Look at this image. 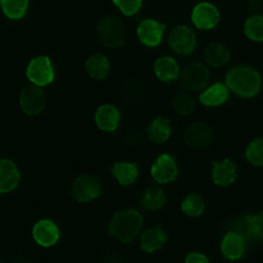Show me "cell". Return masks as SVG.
Masks as SVG:
<instances>
[{"instance_id":"obj_19","label":"cell","mask_w":263,"mask_h":263,"mask_svg":"<svg viewBox=\"0 0 263 263\" xmlns=\"http://www.w3.org/2000/svg\"><path fill=\"white\" fill-rule=\"evenodd\" d=\"M21 181V171L11 158H0V195L16 192Z\"/></svg>"},{"instance_id":"obj_29","label":"cell","mask_w":263,"mask_h":263,"mask_svg":"<svg viewBox=\"0 0 263 263\" xmlns=\"http://www.w3.org/2000/svg\"><path fill=\"white\" fill-rule=\"evenodd\" d=\"M244 35L248 37L251 42H263V12H253L251 16H248V20L244 21Z\"/></svg>"},{"instance_id":"obj_2","label":"cell","mask_w":263,"mask_h":263,"mask_svg":"<svg viewBox=\"0 0 263 263\" xmlns=\"http://www.w3.org/2000/svg\"><path fill=\"white\" fill-rule=\"evenodd\" d=\"M224 83L230 88L233 95H239L242 99L256 97L263 88V76L253 65H237L228 69L224 74Z\"/></svg>"},{"instance_id":"obj_25","label":"cell","mask_w":263,"mask_h":263,"mask_svg":"<svg viewBox=\"0 0 263 263\" xmlns=\"http://www.w3.org/2000/svg\"><path fill=\"white\" fill-rule=\"evenodd\" d=\"M179 211L186 216V218H192V219L202 218L207 211V202L202 195L188 193L179 200Z\"/></svg>"},{"instance_id":"obj_27","label":"cell","mask_w":263,"mask_h":263,"mask_svg":"<svg viewBox=\"0 0 263 263\" xmlns=\"http://www.w3.org/2000/svg\"><path fill=\"white\" fill-rule=\"evenodd\" d=\"M182 86L186 91H200L205 83V70L198 63H192L188 69L182 70Z\"/></svg>"},{"instance_id":"obj_26","label":"cell","mask_w":263,"mask_h":263,"mask_svg":"<svg viewBox=\"0 0 263 263\" xmlns=\"http://www.w3.org/2000/svg\"><path fill=\"white\" fill-rule=\"evenodd\" d=\"M32 0H0V12L9 21H21L30 12Z\"/></svg>"},{"instance_id":"obj_30","label":"cell","mask_w":263,"mask_h":263,"mask_svg":"<svg viewBox=\"0 0 263 263\" xmlns=\"http://www.w3.org/2000/svg\"><path fill=\"white\" fill-rule=\"evenodd\" d=\"M239 228L246 235L248 240L253 242H260V223H258V213H246L239 219Z\"/></svg>"},{"instance_id":"obj_31","label":"cell","mask_w":263,"mask_h":263,"mask_svg":"<svg viewBox=\"0 0 263 263\" xmlns=\"http://www.w3.org/2000/svg\"><path fill=\"white\" fill-rule=\"evenodd\" d=\"M112 6L126 18H134L142 11L144 0H111Z\"/></svg>"},{"instance_id":"obj_5","label":"cell","mask_w":263,"mask_h":263,"mask_svg":"<svg viewBox=\"0 0 263 263\" xmlns=\"http://www.w3.org/2000/svg\"><path fill=\"white\" fill-rule=\"evenodd\" d=\"M104 186L102 181L93 174H81L70 184V197L78 203H91L102 197Z\"/></svg>"},{"instance_id":"obj_16","label":"cell","mask_w":263,"mask_h":263,"mask_svg":"<svg viewBox=\"0 0 263 263\" xmlns=\"http://www.w3.org/2000/svg\"><path fill=\"white\" fill-rule=\"evenodd\" d=\"M168 244V232L163 227H151L144 228V232L139 237V249L146 254H155L165 249Z\"/></svg>"},{"instance_id":"obj_18","label":"cell","mask_w":263,"mask_h":263,"mask_svg":"<svg viewBox=\"0 0 263 263\" xmlns=\"http://www.w3.org/2000/svg\"><path fill=\"white\" fill-rule=\"evenodd\" d=\"M139 203L146 213L156 214L160 211H163L168 203V195L165 193V190L160 184H153V186H146V188L141 192V197H139Z\"/></svg>"},{"instance_id":"obj_10","label":"cell","mask_w":263,"mask_h":263,"mask_svg":"<svg viewBox=\"0 0 263 263\" xmlns=\"http://www.w3.org/2000/svg\"><path fill=\"white\" fill-rule=\"evenodd\" d=\"M219 249L227 261H240L248 253V239L239 228H230L223 233Z\"/></svg>"},{"instance_id":"obj_21","label":"cell","mask_w":263,"mask_h":263,"mask_svg":"<svg viewBox=\"0 0 263 263\" xmlns=\"http://www.w3.org/2000/svg\"><path fill=\"white\" fill-rule=\"evenodd\" d=\"M232 60V51L223 42H213L203 51V63L209 69H223Z\"/></svg>"},{"instance_id":"obj_12","label":"cell","mask_w":263,"mask_h":263,"mask_svg":"<svg viewBox=\"0 0 263 263\" xmlns=\"http://www.w3.org/2000/svg\"><path fill=\"white\" fill-rule=\"evenodd\" d=\"M62 239V230L57 224V221L49 218H41L33 223L32 227V240L39 248L51 249L54 248Z\"/></svg>"},{"instance_id":"obj_33","label":"cell","mask_w":263,"mask_h":263,"mask_svg":"<svg viewBox=\"0 0 263 263\" xmlns=\"http://www.w3.org/2000/svg\"><path fill=\"white\" fill-rule=\"evenodd\" d=\"M182 261H186V263H207V261H211V256L205 251H202V249H192V251H188L184 256H182Z\"/></svg>"},{"instance_id":"obj_9","label":"cell","mask_w":263,"mask_h":263,"mask_svg":"<svg viewBox=\"0 0 263 263\" xmlns=\"http://www.w3.org/2000/svg\"><path fill=\"white\" fill-rule=\"evenodd\" d=\"M190 20L193 23V28L198 32H211L219 23V9L211 0H202L195 4L190 12Z\"/></svg>"},{"instance_id":"obj_7","label":"cell","mask_w":263,"mask_h":263,"mask_svg":"<svg viewBox=\"0 0 263 263\" xmlns=\"http://www.w3.org/2000/svg\"><path fill=\"white\" fill-rule=\"evenodd\" d=\"M149 174L155 184H160V186L172 184V182H176L177 177H179V163H177V160L174 158L172 155L162 153V155H158L153 160Z\"/></svg>"},{"instance_id":"obj_3","label":"cell","mask_w":263,"mask_h":263,"mask_svg":"<svg viewBox=\"0 0 263 263\" xmlns=\"http://www.w3.org/2000/svg\"><path fill=\"white\" fill-rule=\"evenodd\" d=\"M25 78L37 90H44V88L51 86L57 81V69H54L53 60L46 54L33 57L25 67Z\"/></svg>"},{"instance_id":"obj_15","label":"cell","mask_w":263,"mask_h":263,"mask_svg":"<svg viewBox=\"0 0 263 263\" xmlns=\"http://www.w3.org/2000/svg\"><path fill=\"white\" fill-rule=\"evenodd\" d=\"M153 74H155V78L158 79L160 83L172 84L181 79L182 67L176 57L163 54V57L156 58L155 63H153Z\"/></svg>"},{"instance_id":"obj_8","label":"cell","mask_w":263,"mask_h":263,"mask_svg":"<svg viewBox=\"0 0 263 263\" xmlns=\"http://www.w3.org/2000/svg\"><path fill=\"white\" fill-rule=\"evenodd\" d=\"M216 137V130L211 123H207L205 120H197L192 121L184 130V141L190 147L198 151L209 149L214 142Z\"/></svg>"},{"instance_id":"obj_11","label":"cell","mask_w":263,"mask_h":263,"mask_svg":"<svg viewBox=\"0 0 263 263\" xmlns=\"http://www.w3.org/2000/svg\"><path fill=\"white\" fill-rule=\"evenodd\" d=\"M93 123L104 134H114V132L120 130L123 123V114L116 104L104 102L93 111Z\"/></svg>"},{"instance_id":"obj_32","label":"cell","mask_w":263,"mask_h":263,"mask_svg":"<svg viewBox=\"0 0 263 263\" xmlns=\"http://www.w3.org/2000/svg\"><path fill=\"white\" fill-rule=\"evenodd\" d=\"M193 105L195 102L192 99V95L190 93H182L174 102V111L179 114V116H188V114L193 112Z\"/></svg>"},{"instance_id":"obj_28","label":"cell","mask_w":263,"mask_h":263,"mask_svg":"<svg viewBox=\"0 0 263 263\" xmlns=\"http://www.w3.org/2000/svg\"><path fill=\"white\" fill-rule=\"evenodd\" d=\"M244 160L254 168H263V135H256L246 144Z\"/></svg>"},{"instance_id":"obj_22","label":"cell","mask_w":263,"mask_h":263,"mask_svg":"<svg viewBox=\"0 0 263 263\" xmlns=\"http://www.w3.org/2000/svg\"><path fill=\"white\" fill-rule=\"evenodd\" d=\"M146 137L147 141L156 144V146H163L171 141L172 137V126L165 118H151L146 125Z\"/></svg>"},{"instance_id":"obj_20","label":"cell","mask_w":263,"mask_h":263,"mask_svg":"<svg viewBox=\"0 0 263 263\" xmlns=\"http://www.w3.org/2000/svg\"><path fill=\"white\" fill-rule=\"evenodd\" d=\"M111 176L121 188H130L139 179V165L134 160H118L111 167Z\"/></svg>"},{"instance_id":"obj_34","label":"cell","mask_w":263,"mask_h":263,"mask_svg":"<svg viewBox=\"0 0 263 263\" xmlns=\"http://www.w3.org/2000/svg\"><path fill=\"white\" fill-rule=\"evenodd\" d=\"M258 223H260V242H263V209L258 213Z\"/></svg>"},{"instance_id":"obj_17","label":"cell","mask_w":263,"mask_h":263,"mask_svg":"<svg viewBox=\"0 0 263 263\" xmlns=\"http://www.w3.org/2000/svg\"><path fill=\"white\" fill-rule=\"evenodd\" d=\"M163 25L155 18H146L137 27V39L146 48H158L163 42Z\"/></svg>"},{"instance_id":"obj_23","label":"cell","mask_w":263,"mask_h":263,"mask_svg":"<svg viewBox=\"0 0 263 263\" xmlns=\"http://www.w3.org/2000/svg\"><path fill=\"white\" fill-rule=\"evenodd\" d=\"M18 105H20V109H21V112H23V114L35 118V116H39V114L44 112L46 99L42 97V93L37 91V88H35V90H27V91H23L20 95Z\"/></svg>"},{"instance_id":"obj_6","label":"cell","mask_w":263,"mask_h":263,"mask_svg":"<svg viewBox=\"0 0 263 263\" xmlns=\"http://www.w3.org/2000/svg\"><path fill=\"white\" fill-rule=\"evenodd\" d=\"M168 48L177 57H190L198 48L197 30L188 25H177L168 32Z\"/></svg>"},{"instance_id":"obj_4","label":"cell","mask_w":263,"mask_h":263,"mask_svg":"<svg viewBox=\"0 0 263 263\" xmlns=\"http://www.w3.org/2000/svg\"><path fill=\"white\" fill-rule=\"evenodd\" d=\"M95 37L105 48H120L126 41V32L120 18L102 16L95 23Z\"/></svg>"},{"instance_id":"obj_14","label":"cell","mask_w":263,"mask_h":263,"mask_svg":"<svg viewBox=\"0 0 263 263\" xmlns=\"http://www.w3.org/2000/svg\"><path fill=\"white\" fill-rule=\"evenodd\" d=\"M232 97L230 88L227 86V83L221 81H216L207 84L205 88H202L198 91V104L203 105L207 109H213V107H219V105H224Z\"/></svg>"},{"instance_id":"obj_13","label":"cell","mask_w":263,"mask_h":263,"mask_svg":"<svg viewBox=\"0 0 263 263\" xmlns=\"http://www.w3.org/2000/svg\"><path fill=\"white\" fill-rule=\"evenodd\" d=\"M211 182L218 188H230L239 179V167L230 158L214 160L209 168Z\"/></svg>"},{"instance_id":"obj_24","label":"cell","mask_w":263,"mask_h":263,"mask_svg":"<svg viewBox=\"0 0 263 263\" xmlns=\"http://www.w3.org/2000/svg\"><path fill=\"white\" fill-rule=\"evenodd\" d=\"M84 67H86L88 76L97 79V81H104V79L111 74V60H109L104 53H99V51L91 53L90 57L86 58Z\"/></svg>"},{"instance_id":"obj_1","label":"cell","mask_w":263,"mask_h":263,"mask_svg":"<svg viewBox=\"0 0 263 263\" xmlns=\"http://www.w3.org/2000/svg\"><path fill=\"white\" fill-rule=\"evenodd\" d=\"M144 232V216L134 207H120L107 221V233L120 244H132L139 240Z\"/></svg>"}]
</instances>
